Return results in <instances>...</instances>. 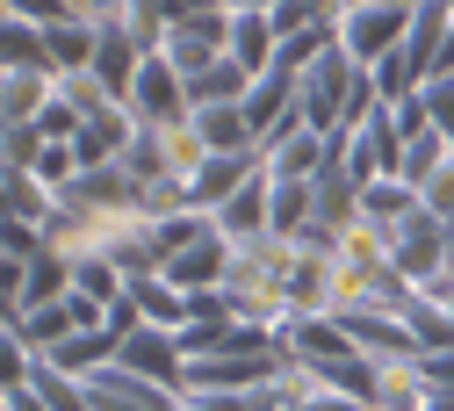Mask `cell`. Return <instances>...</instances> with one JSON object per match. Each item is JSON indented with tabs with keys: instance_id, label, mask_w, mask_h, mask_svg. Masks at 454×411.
<instances>
[{
	"instance_id": "7",
	"label": "cell",
	"mask_w": 454,
	"mask_h": 411,
	"mask_svg": "<svg viewBox=\"0 0 454 411\" xmlns=\"http://www.w3.org/2000/svg\"><path fill=\"white\" fill-rule=\"evenodd\" d=\"M368 411H426L433 404V375H426V354H404V361H368V390H361Z\"/></svg>"
},
{
	"instance_id": "36",
	"label": "cell",
	"mask_w": 454,
	"mask_h": 411,
	"mask_svg": "<svg viewBox=\"0 0 454 411\" xmlns=\"http://www.w3.org/2000/svg\"><path fill=\"white\" fill-rule=\"evenodd\" d=\"M166 411H209L202 397H174V404H166Z\"/></svg>"
},
{
	"instance_id": "21",
	"label": "cell",
	"mask_w": 454,
	"mask_h": 411,
	"mask_svg": "<svg viewBox=\"0 0 454 411\" xmlns=\"http://www.w3.org/2000/svg\"><path fill=\"white\" fill-rule=\"evenodd\" d=\"M246 94H253V73L239 66V58H216V66H202L188 80V101L195 108H223V101H246Z\"/></svg>"
},
{
	"instance_id": "1",
	"label": "cell",
	"mask_w": 454,
	"mask_h": 411,
	"mask_svg": "<svg viewBox=\"0 0 454 411\" xmlns=\"http://www.w3.org/2000/svg\"><path fill=\"white\" fill-rule=\"evenodd\" d=\"M231 22H239V8L231 0H209L202 15H181V22H166V58L181 66V80H195L202 66H216V58H231Z\"/></svg>"
},
{
	"instance_id": "8",
	"label": "cell",
	"mask_w": 454,
	"mask_h": 411,
	"mask_svg": "<svg viewBox=\"0 0 454 411\" xmlns=\"http://www.w3.org/2000/svg\"><path fill=\"white\" fill-rule=\"evenodd\" d=\"M339 325H347V339L361 346L368 361H404L419 354V332L404 311H375V304H354V311H339Z\"/></svg>"
},
{
	"instance_id": "39",
	"label": "cell",
	"mask_w": 454,
	"mask_h": 411,
	"mask_svg": "<svg viewBox=\"0 0 454 411\" xmlns=\"http://www.w3.org/2000/svg\"><path fill=\"white\" fill-rule=\"evenodd\" d=\"M347 8H361V0H347Z\"/></svg>"
},
{
	"instance_id": "30",
	"label": "cell",
	"mask_w": 454,
	"mask_h": 411,
	"mask_svg": "<svg viewBox=\"0 0 454 411\" xmlns=\"http://www.w3.org/2000/svg\"><path fill=\"white\" fill-rule=\"evenodd\" d=\"M0 253H8V267H29L43 253V231L22 224V217H0Z\"/></svg>"
},
{
	"instance_id": "31",
	"label": "cell",
	"mask_w": 454,
	"mask_h": 411,
	"mask_svg": "<svg viewBox=\"0 0 454 411\" xmlns=\"http://www.w3.org/2000/svg\"><path fill=\"white\" fill-rule=\"evenodd\" d=\"M0 15H22V22H43L51 29V22H66L73 8H66V0H0Z\"/></svg>"
},
{
	"instance_id": "37",
	"label": "cell",
	"mask_w": 454,
	"mask_h": 411,
	"mask_svg": "<svg viewBox=\"0 0 454 411\" xmlns=\"http://www.w3.org/2000/svg\"><path fill=\"white\" fill-rule=\"evenodd\" d=\"M447 246H454V217H447Z\"/></svg>"
},
{
	"instance_id": "18",
	"label": "cell",
	"mask_w": 454,
	"mask_h": 411,
	"mask_svg": "<svg viewBox=\"0 0 454 411\" xmlns=\"http://www.w3.org/2000/svg\"><path fill=\"white\" fill-rule=\"evenodd\" d=\"M231 58H239L253 80L274 73V58H281V29H274L267 8H239V22H231Z\"/></svg>"
},
{
	"instance_id": "10",
	"label": "cell",
	"mask_w": 454,
	"mask_h": 411,
	"mask_svg": "<svg viewBox=\"0 0 454 411\" xmlns=\"http://www.w3.org/2000/svg\"><path fill=\"white\" fill-rule=\"evenodd\" d=\"M87 397H94V411H166L181 390H166V383H152V375H137L123 361H108V368L87 375Z\"/></svg>"
},
{
	"instance_id": "3",
	"label": "cell",
	"mask_w": 454,
	"mask_h": 411,
	"mask_svg": "<svg viewBox=\"0 0 454 411\" xmlns=\"http://www.w3.org/2000/svg\"><path fill=\"white\" fill-rule=\"evenodd\" d=\"M361 346L347 339V325L325 318V311H296L289 325H281V361H303V368H339L354 361Z\"/></svg>"
},
{
	"instance_id": "34",
	"label": "cell",
	"mask_w": 454,
	"mask_h": 411,
	"mask_svg": "<svg viewBox=\"0 0 454 411\" xmlns=\"http://www.w3.org/2000/svg\"><path fill=\"white\" fill-rule=\"evenodd\" d=\"M0 411H51V404H43L29 383H8V390H0Z\"/></svg>"
},
{
	"instance_id": "14",
	"label": "cell",
	"mask_w": 454,
	"mask_h": 411,
	"mask_svg": "<svg viewBox=\"0 0 454 411\" xmlns=\"http://www.w3.org/2000/svg\"><path fill=\"white\" fill-rule=\"evenodd\" d=\"M216 224H223V239H239V246L260 239V231H274V166H260L253 181L216 209Z\"/></svg>"
},
{
	"instance_id": "11",
	"label": "cell",
	"mask_w": 454,
	"mask_h": 411,
	"mask_svg": "<svg viewBox=\"0 0 454 411\" xmlns=\"http://www.w3.org/2000/svg\"><path fill=\"white\" fill-rule=\"evenodd\" d=\"M260 166H267V152H260V145H253V152H209V159H202V173L188 181V209H209V217H216V209L231 202Z\"/></svg>"
},
{
	"instance_id": "22",
	"label": "cell",
	"mask_w": 454,
	"mask_h": 411,
	"mask_svg": "<svg viewBox=\"0 0 454 411\" xmlns=\"http://www.w3.org/2000/svg\"><path fill=\"white\" fill-rule=\"evenodd\" d=\"M0 66H29V73H51V36H43V22L0 15Z\"/></svg>"
},
{
	"instance_id": "26",
	"label": "cell",
	"mask_w": 454,
	"mask_h": 411,
	"mask_svg": "<svg viewBox=\"0 0 454 411\" xmlns=\"http://www.w3.org/2000/svg\"><path fill=\"white\" fill-rule=\"evenodd\" d=\"M73 296H87V304H101V311H116V304L130 296V274H123L116 260H80V267H73Z\"/></svg>"
},
{
	"instance_id": "25",
	"label": "cell",
	"mask_w": 454,
	"mask_h": 411,
	"mask_svg": "<svg viewBox=\"0 0 454 411\" xmlns=\"http://www.w3.org/2000/svg\"><path fill=\"white\" fill-rule=\"evenodd\" d=\"M195 123H202L209 152H253V145H260V138H253V115H246V101H223V108H195Z\"/></svg>"
},
{
	"instance_id": "27",
	"label": "cell",
	"mask_w": 454,
	"mask_h": 411,
	"mask_svg": "<svg viewBox=\"0 0 454 411\" xmlns=\"http://www.w3.org/2000/svg\"><path fill=\"white\" fill-rule=\"evenodd\" d=\"M310 209H317L310 181H274V231H281V239H303V231H310Z\"/></svg>"
},
{
	"instance_id": "13",
	"label": "cell",
	"mask_w": 454,
	"mask_h": 411,
	"mask_svg": "<svg viewBox=\"0 0 454 411\" xmlns=\"http://www.w3.org/2000/svg\"><path fill=\"white\" fill-rule=\"evenodd\" d=\"M260 152H267V166H274V181H317V173H332V130H317V123L274 138V145H260Z\"/></svg>"
},
{
	"instance_id": "32",
	"label": "cell",
	"mask_w": 454,
	"mask_h": 411,
	"mask_svg": "<svg viewBox=\"0 0 454 411\" xmlns=\"http://www.w3.org/2000/svg\"><path fill=\"white\" fill-rule=\"evenodd\" d=\"M426 108H433V130L454 138V73L447 80H426Z\"/></svg>"
},
{
	"instance_id": "17",
	"label": "cell",
	"mask_w": 454,
	"mask_h": 411,
	"mask_svg": "<svg viewBox=\"0 0 454 411\" xmlns=\"http://www.w3.org/2000/svg\"><path fill=\"white\" fill-rule=\"evenodd\" d=\"M8 332L29 346V354H51L59 339H73V332H80L73 296H59V304H29V311H8Z\"/></svg>"
},
{
	"instance_id": "2",
	"label": "cell",
	"mask_w": 454,
	"mask_h": 411,
	"mask_svg": "<svg viewBox=\"0 0 454 411\" xmlns=\"http://www.w3.org/2000/svg\"><path fill=\"white\" fill-rule=\"evenodd\" d=\"M411 15L419 8H396V0H361V8L339 15V51H347L354 66H382L389 51H404Z\"/></svg>"
},
{
	"instance_id": "6",
	"label": "cell",
	"mask_w": 454,
	"mask_h": 411,
	"mask_svg": "<svg viewBox=\"0 0 454 411\" xmlns=\"http://www.w3.org/2000/svg\"><path fill=\"white\" fill-rule=\"evenodd\" d=\"M354 80H361V66H354V58H347V51L332 43V51L317 58V66L303 73V123L332 130L339 115H347V101H354Z\"/></svg>"
},
{
	"instance_id": "28",
	"label": "cell",
	"mask_w": 454,
	"mask_h": 411,
	"mask_svg": "<svg viewBox=\"0 0 454 411\" xmlns=\"http://www.w3.org/2000/svg\"><path fill=\"white\" fill-rule=\"evenodd\" d=\"M332 43H339V29H296V36H281V58H274V66L303 80V73L317 66V58H325Z\"/></svg>"
},
{
	"instance_id": "5",
	"label": "cell",
	"mask_w": 454,
	"mask_h": 411,
	"mask_svg": "<svg viewBox=\"0 0 454 411\" xmlns=\"http://www.w3.org/2000/svg\"><path fill=\"white\" fill-rule=\"evenodd\" d=\"M389 260L404 267L411 281L440 274V267L454 260V246H447V217H433V209H411L404 224H389Z\"/></svg>"
},
{
	"instance_id": "19",
	"label": "cell",
	"mask_w": 454,
	"mask_h": 411,
	"mask_svg": "<svg viewBox=\"0 0 454 411\" xmlns=\"http://www.w3.org/2000/svg\"><path fill=\"white\" fill-rule=\"evenodd\" d=\"M130 138H137V115L130 108H108V115H94V123L73 138V152H80V166H116Z\"/></svg>"
},
{
	"instance_id": "29",
	"label": "cell",
	"mask_w": 454,
	"mask_h": 411,
	"mask_svg": "<svg viewBox=\"0 0 454 411\" xmlns=\"http://www.w3.org/2000/svg\"><path fill=\"white\" fill-rule=\"evenodd\" d=\"M368 73H375V87H382L389 101H404V94L426 87V73H419V58H411V51H389L382 66H368Z\"/></svg>"
},
{
	"instance_id": "15",
	"label": "cell",
	"mask_w": 454,
	"mask_h": 411,
	"mask_svg": "<svg viewBox=\"0 0 454 411\" xmlns=\"http://www.w3.org/2000/svg\"><path fill=\"white\" fill-rule=\"evenodd\" d=\"M59 94V73H29V66H0V123H36Z\"/></svg>"
},
{
	"instance_id": "38",
	"label": "cell",
	"mask_w": 454,
	"mask_h": 411,
	"mask_svg": "<svg viewBox=\"0 0 454 411\" xmlns=\"http://www.w3.org/2000/svg\"><path fill=\"white\" fill-rule=\"evenodd\" d=\"M66 8H73V15H80V0H66Z\"/></svg>"
},
{
	"instance_id": "4",
	"label": "cell",
	"mask_w": 454,
	"mask_h": 411,
	"mask_svg": "<svg viewBox=\"0 0 454 411\" xmlns=\"http://www.w3.org/2000/svg\"><path fill=\"white\" fill-rule=\"evenodd\" d=\"M137 123H174V115H188L195 101H188V80H181V66L166 51H152L145 66H137V80H130V101H123Z\"/></svg>"
},
{
	"instance_id": "16",
	"label": "cell",
	"mask_w": 454,
	"mask_h": 411,
	"mask_svg": "<svg viewBox=\"0 0 454 411\" xmlns=\"http://www.w3.org/2000/svg\"><path fill=\"white\" fill-rule=\"evenodd\" d=\"M51 209H59V188H51L36 166H0V217H22V224L43 231Z\"/></svg>"
},
{
	"instance_id": "24",
	"label": "cell",
	"mask_w": 454,
	"mask_h": 411,
	"mask_svg": "<svg viewBox=\"0 0 454 411\" xmlns=\"http://www.w3.org/2000/svg\"><path fill=\"white\" fill-rule=\"evenodd\" d=\"M332 253L339 260H347V267H389V224H375V217H354L347 231H339V239H332Z\"/></svg>"
},
{
	"instance_id": "12",
	"label": "cell",
	"mask_w": 454,
	"mask_h": 411,
	"mask_svg": "<svg viewBox=\"0 0 454 411\" xmlns=\"http://www.w3.org/2000/svg\"><path fill=\"white\" fill-rule=\"evenodd\" d=\"M231 246H239V239H223V224H209L195 246L166 253V267H159V274L174 281V288H188V296H195V288H223V267H231Z\"/></svg>"
},
{
	"instance_id": "9",
	"label": "cell",
	"mask_w": 454,
	"mask_h": 411,
	"mask_svg": "<svg viewBox=\"0 0 454 411\" xmlns=\"http://www.w3.org/2000/svg\"><path fill=\"white\" fill-rule=\"evenodd\" d=\"M123 368H137V375H152V383H166V390H181V383H188L181 332H174V325H137V332H123Z\"/></svg>"
},
{
	"instance_id": "20",
	"label": "cell",
	"mask_w": 454,
	"mask_h": 411,
	"mask_svg": "<svg viewBox=\"0 0 454 411\" xmlns=\"http://www.w3.org/2000/svg\"><path fill=\"white\" fill-rule=\"evenodd\" d=\"M130 304H137V318L145 325H188V288H174V281H166V274H137L130 281Z\"/></svg>"
},
{
	"instance_id": "33",
	"label": "cell",
	"mask_w": 454,
	"mask_h": 411,
	"mask_svg": "<svg viewBox=\"0 0 454 411\" xmlns=\"http://www.w3.org/2000/svg\"><path fill=\"white\" fill-rule=\"evenodd\" d=\"M419 195H426V209H433V217H454V159L433 173V181H426Z\"/></svg>"
},
{
	"instance_id": "23",
	"label": "cell",
	"mask_w": 454,
	"mask_h": 411,
	"mask_svg": "<svg viewBox=\"0 0 454 411\" xmlns=\"http://www.w3.org/2000/svg\"><path fill=\"white\" fill-rule=\"evenodd\" d=\"M361 209H368L375 224H404L411 209H426V195L404 181V173H375V181L361 188Z\"/></svg>"
},
{
	"instance_id": "35",
	"label": "cell",
	"mask_w": 454,
	"mask_h": 411,
	"mask_svg": "<svg viewBox=\"0 0 454 411\" xmlns=\"http://www.w3.org/2000/svg\"><path fill=\"white\" fill-rule=\"evenodd\" d=\"M426 375H433L440 397H454V346H447V354H426Z\"/></svg>"
}]
</instances>
